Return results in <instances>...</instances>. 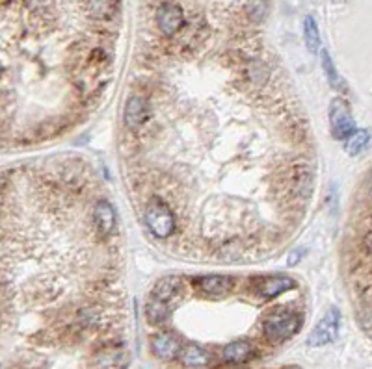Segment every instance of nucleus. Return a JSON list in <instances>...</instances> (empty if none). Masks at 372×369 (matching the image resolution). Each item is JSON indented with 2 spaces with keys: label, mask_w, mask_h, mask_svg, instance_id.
<instances>
[{
  "label": "nucleus",
  "mask_w": 372,
  "mask_h": 369,
  "mask_svg": "<svg viewBox=\"0 0 372 369\" xmlns=\"http://www.w3.org/2000/svg\"><path fill=\"white\" fill-rule=\"evenodd\" d=\"M302 316L294 310H279L270 312L268 316L263 321V334L272 344H283V341L290 340L294 334H298L302 329Z\"/></svg>",
  "instance_id": "nucleus-1"
},
{
  "label": "nucleus",
  "mask_w": 372,
  "mask_h": 369,
  "mask_svg": "<svg viewBox=\"0 0 372 369\" xmlns=\"http://www.w3.org/2000/svg\"><path fill=\"white\" fill-rule=\"evenodd\" d=\"M146 223L153 232V236H157V238H170L177 229L175 214L160 199H151L147 203Z\"/></svg>",
  "instance_id": "nucleus-2"
},
{
  "label": "nucleus",
  "mask_w": 372,
  "mask_h": 369,
  "mask_svg": "<svg viewBox=\"0 0 372 369\" xmlns=\"http://www.w3.org/2000/svg\"><path fill=\"white\" fill-rule=\"evenodd\" d=\"M339 327H341V314L337 308H329L322 319L317 323L313 332L309 334L307 345L309 347H324V345L332 344L337 340Z\"/></svg>",
  "instance_id": "nucleus-3"
},
{
  "label": "nucleus",
  "mask_w": 372,
  "mask_h": 369,
  "mask_svg": "<svg viewBox=\"0 0 372 369\" xmlns=\"http://www.w3.org/2000/svg\"><path fill=\"white\" fill-rule=\"evenodd\" d=\"M329 125L335 140H346L356 130V121L343 98H333L329 102Z\"/></svg>",
  "instance_id": "nucleus-4"
},
{
  "label": "nucleus",
  "mask_w": 372,
  "mask_h": 369,
  "mask_svg": "<svg viewBox=\"0 0 372 369\" xmlns=\"http://www.w3.org/2000/svg\"><path fill=\"white\" fill-rule=\"evenodd\" d=\"M314 188V171L307 164H300L289 175V193L296 200H309Z\"/></svg>",
  "instance_id": "nucleus-5"
},
{
  "label": "nucleus",
  "mask_w": 372,
  "mask_h": 369,
  "mask_svg": "<svg viewBox=\"0 0 372 369\" xmlns=\"http://www.w3.org/2000/svg\"><path fill=\"white\" fill-rule=\"evenodd\" d=\"M255 293L263 299H275L281 293H287L296 288V280L287 275H274V277H255L251 278Z\"/></svg>",
  "instance_id": "nucleus-6"
},
{
  "label": "nucleus",
  "mask_w": 372,
  "mask_h": 369,
  "mask_svg": "<svg viewBox=\"0 0 372 369\" xmlns=\"http://www.w3.org/2000/svg\"><path fill=\"white\" fill-rule=\"evenodd\" d=\"M151 117V106L142 95H131L125 102V110H123V123L128 130L136 132L142 128Z\"/></svg>",
  "instance_id": "nucleus-7"
},
{
  "label": "nucleus",
  "mask_w": 372,
  "mask_h": 369,
  "mask_svg": "<svg viewBox=\"0 0 372 369\" xmlns=\"http://www.w3.org/2000/svg\"><path fill=\"white\" fill-rule=\"evenodd\" d=\"M155 21H157V26L162 34L173 38L185 26V13H182L181 6L173 4V2H164L157 10Z\"/></svg>",
  "instance_id": "nucleus-8"
},
{
  "label": "nucleus",
  "mask_w": 372,
  "mask_h": 369,
  "mask_svg": "<svg viewBox=\"0 0 372 369\" xmlns=\"http://www.w3.org/2000/svg\"><path fill=\"white\" fill-rule=\"evenodd\" d=\"M194 286L203 295L212 297V299H220V297H224L233 290L235 278L226 277V275H205V277L194 278Z\"/></svg>",
  "instance_id": "nucleus-9"
},
{
  "label": "nucleus",
  "mask_w": 372,
  "mask_h": 369,
  "mask_svg": "<svg viewBox=\"0 0 372 369\" xmlns=\"http://www.w3.org/2000/svg\"><path fill=\"white\" fill-rule=\"evenodd\" d=\"M93 227H95L99 236H103V238L116 234L118 215H116V210L108 200H99L95 204V208H93Z\"/></svg>",
  "instance_id": "nucleus-10"
},
{
  "label": "nucleus",
  "mask_w": 372,
  "mask_h": 369,
  "mask_svg": "<svg viewBox=\"0 0 372 369\" xmlns=\"http://www.w3.org/2000/svg\"><path fill=\"white\" fill-rule=\"evenodd\" d=\"M182 293V278L179 277H164L155 284L151 297L155 301L172 306Z\"/></svg>",
  "instance_id": "nucleus-11"
},
{
  "label": "nucleus",
  "mask_w": 372,
  "mask_h": 369,
  "mask_svg": "<svg viewBox=\"0 0 372 369\" xmlns=\"http://www.w3.org/2000/svg\"><path fill=\"white\" fill-rule=\"evenodd\" d=\"M255 355H257V349H255L250 341L236 340L231 341V344H227L226 347H224V351H221V360H224L226 364H246V362L253 358Z\"/></svg>",
  "instance_id": "nucleus-12"
},
{
  "label": "nucleus",
  "mask_w": 372,
  "mask_h": 369,
  "mask_svg": "<svg viewBox=\"0 0 372 369\" xmlns=\"http://www.w3.org/2000/svg\"><path fill=\"white\" fill-rule=\"evenodd\" d=\"M151 349L153 355L157 356V358L173 360L181 351V341L177 340L173 334H170V332H160V334L153 336Z\"/></svg>",
  "instance_id": "nucleus-13"
},
{
  "label": "nucleus",
  "mask_w": 372,
  "mask_h": 369,
  "mask_svg": "<svg viewBox=\"0 0 372 369\" xmlns=\"http://www.w3.org/2000/svg\"><path fill=\"white\" fill-rule=\"evenodd\" d=\"M242 69H244V73H242L244 74V80L248 84H251L253 88H265L266 84L270 82V67L263 59H248Z\"/></svg>",
  "instance_id": "nucleus-14"
},
{
  "label": "nucleus",
  "mask_w": 372,
  "mask_h": 369,
  "mask_svg": "<svg viewBox=\"0 0 372 369\" xmlns=\"http://www.w3.org/2000/svg\"><path fill=\"white\" fill-rule=\"evenodd\" d=\"M177 356L181 360V364L188 369H205L211 364V355L203 347L194 344L182 347Z\"/></svg>",
  "instance_id": "nucleus-15"
},
{
  "label": "nucleus",
  "mask_w": 372,
  "mask_h": 369,
  "mask_svg": "<svg viewBox=\"0 0 372 369\" xmlns=\"http://www.w3.org/2000/svg\"><path fill=\"white\" fill-rule=\"evenodd\" d=\"M125 364V351L119 347H104L93 358L95 369H121Z\"/></svg>",
  "instance_id": "nucleus-16"
},
{
  "label": "nucleus",
  "mask_w": 372,
  "mask_h": 369,
  "mask_svg": "<svg viewBox=\"0 0 372 369\" xmlns=\"http://www.w3.org/2000/svg\"><path fill=\"white\" fill-rule=\"evenodd\" d=\"M121 0H89L88 13L97 21L114 19L119 11Z\"/></svg>",
  "instance_id": "nucleus-17"
},
{
  "label": "nucleus",
  "mask_w": 372,
  "mask_h": 369,
  "mask_svg": "<svg viewBox=\"0 0 372 369\" xmlns=\"http://www.w3.org/2000/svg\"><path fill=\"white\" fill-rule=\"evenodd\" d=\"M368 143H371V132L367 128H361V130H354L344 140V149L350 156H359L367 151Z\"/></svg>",
  "instance_id": "nucleus-18"
},
{
  "label": "nucleus",
  "mask_w": 372,
  "mask_h": 369,
  "mask_svg": "<svg viewBox=\"0 0 372 369\" xmlns=\"http://www.w3.org/2000/svg\"><path fill=\"white\" fill-rule=\"evenodd\" d=\"M172 316V306L164 305L160 301H155L153 297H149V301L146 305V317L149 323L153 325H162V323H166Z\"/></svg>",
  "instance_id": "nucleus-19"
},
{
  "label": "nucleus",
  "mask_w": 372,
  "mask_h": 369,
  "mask_svg": "<svg viewBox=\"0 0 372 369\" xmlns=\"http://www.w3.org/2000/svg\"><path fill=\"white\" fill-rule=\"evenodd\" d=\"M304 38L307 50L311 54H317L320 50V32L319 25L313 17H305L304 19Z\"/></svg>",
  "instance_id": "nucleus-20"
},
{
  "label": "nucleus",
  "mask_w": 372,
  "mask_h": 369,
  "mask_svg": "<svg viewBox=\"0 0 372 369\" xmlns=\"http://www.w3.org/2000/svg\"><path fill=\"white\" fill-rule=\"evenodd\" d=\"M322 67H324V74H326V78H328V82L332 84V88L343 91L344 84L343 80H341V76H339L335 65H333V59L329 58L328 50H322Z\"/></svg>",
  "instance_id": "nucleus-21"
},
{
  "label": "nucleus",
  "mask_w": 372,
  "mask_h": 369,
  "mask_svg": "<svg viewBox=\"0 0 372 369\" xmlns=\"http://www.w3.org/2000/svg\"><path fill=\"white\" fill-rule=\"evenodd\" d=\"M88 64L95 69H106L112 64V54L103 47H97L88 54Z\"/></svg>",
  "instance_id": "nucleus-22"
},
{
  "label": "nucleus",
  "mask_w": 372,
  "mask_h": 369,
  "mask_svg": "<svg viewBox=\"0 0 372 369\" xmlns=\"http://www.w3.org/2000/svg\"><path fill=\"white\" fill-rule=\"evenodd\" d=\"M266 8H268V6H266V0H255L253 4L250 6V10H248L251 21H257V23H259V21L265 19Z\"/></svg>",
  "instance_id": "nucleus-23"
},
{
  "label": "nucleus",
  "mask_w": 372,
  "mask_h": 369,
  "mask_svg": "<svg viewBox=\"0 0 372 369\" xmlns=\"http://www.w3.org/2000/svg\"><path fill=\"white\" fill-rule=\"evenodd\" d=\"M298 258H302V253H300L298 249H296V251H294V253L289 256V266H290V268L298 263Z\"/></svg>",
  "instance_id": "nucleus-24"
},
{
  "label": "nucleus",
  "mask_w": 372,
  "mask_h": 369,
  "mask_svg": "<svg viewBox=\"0 0 372 369\" xmlns=\"http://www.w3.org/2000/svg\"><path fill=\"white\" fill-rule=\"evenodd\" d=\"M333 2H344V0H333Z\"/></svg>",
  "instance_id": "nucleus-25"
}]
</instances>
